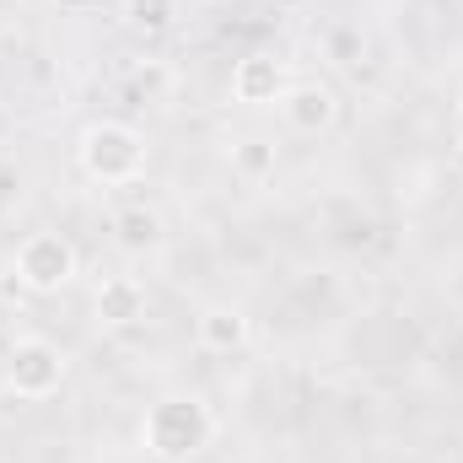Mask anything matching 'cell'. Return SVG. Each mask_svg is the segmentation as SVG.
Instances as JSON below:
<instances>
[{
    "mask_svg": "<svg viewBox=\"0 0 463 463\" xmlns=\"http://www.w3.org/2000/svg\"><path fill=\"white\" fill-rule=\"evenodd\" d=\"M211 437H216V415L194 393L156 399L146 410V420H140V442H146V453L156 463H189Z\"/></svg>",
    "mask_w": 463,
    "mask_h": 463,
    "instance_id": "1",
    "label": "cell"
},
{
    "mask_svg": "<svg viewBox=\"0 0 463 463\" xmlns=\"http://www.w3.org/2000/svg\"><path fill=\"white\" fill-rule=\"evenodd\" d=\"M81 173L92 184H135L146 173V135L124 118H103L81 135Z\"/></svg>",
    "mask_w": 463,
    "mask_h": 463,
    "instance_id": "2",
    "label": "cell"
},
{
    "mask_svg": "<svg viewBox=\"0 0 463 463\" xmlns=\"http://www.w3.org/2000/svg\"><path fill=\"white\" fill-rule=\"evenodd\" d=\"M60 383H65V350L49 345V340H16L11 355H5V388L16 393V399H54L60 393Z\"/></svg>",
    "mask_w": 463,
    "mask_h": 463,
    "instance_id": "3",
    "label": "cell"
},
{
    "mask_svg": "<svg viewBox=\"0 0 463 463\" xmlns=\"http://www.w3.org/2000/svg\"><path fill=\"white\" fill-rule=\"evenodd\" d=\"M71 275H76V248H71L60 232H33V237L16 248V280H22L27 291L49 297V291H60V286H71Z\"/></svg>",
    "mask_w": 463,
    "mask_h": 463,
    "instance_id": "4",
    "label": "cell"
},
{
    "mask_svg": "<svg viewBox=\"0 0 463 463\" xmlns=\"http://www.w3.org/2000/svg\"><path fill=\"white\" fill-rule=\"evenodd\" d=\"M280 118L297 135H318V129H329L340 118V98L329 87H318V81H291L286 98H280Z\"/></svg>",
    "mask_w": 463,
    "mask_h": 463,
    "instance_id": "5",
    "label": "cell"
},
{
    "mask_svg": "<svg viewBox=\"0 0 463 463\" xmlns=\"http://www.w3.org/2000/svg\"><path fill=\"white\" fill-rule=\"evenodd\" d=\"M286 65L275 60V54H248V60H237V71H232V98L237 103H280L286 98Z\"/></svg>",
    "mask_w": 463,
    "mask_h": 463,
    "instance_id": "6",
    "label": "cell"
},
{
    "mask_svg": "<svg viewBox=\"0 0 463 463\" xmlns=\"http://www.w3.org/2000/svg\"><path fill=\"white\" fill-rule=\"evenodd\" d=\"M146 313V286L135 280V275H109L103 286H98V318L103 324H135Z\"/></svg>",
    "mask_w": 463,
    "mask_h": 463,
    "instance_id": "7",
    "label": "cell"
},
{
    "mask_svg": "<svg viewBox=\"0 0 463 463\" xmlns=\"http://www.w3.org/2000/svg\"><path fill=\"white\" fill-rule=\"evenodd\" d=\"M194 329H200V345H205V350H222V355L248 340V318H242L237 307H205Z\"/></svg>",
    "mask_w": 463,
    "mask_h": 463,
    "instance_id": "8",
    "label": "cell"
},
{
    "mask_svg": "<svg viewBox=\"0 0 463 463\" xmlns=\"http://www.w3.org/2000/svg\"><path fill=\"white\" fill-rule=\"evenodd\" d=\"M114 232L124 248H151L156 237H162V216L156 211H146V205H124L114 216Z\"/></svg>",
    "mask_w": 463,
    "mask_h": 463,
    "instance_id": "9",
    "label": "cell"
},
{
    "mask_svg": "<svg viewBox=\"0 0 463 463\" xmlns=\"http://www.w3.org/2000/svg\"><path fill=\"white\" fill-rule=\"evenodd\" d=\"M232 167L259 184V178L275 173V146H264V140H237V146H232Z\"/></svg>",
    "mask_w": 463,
    "mask_h": 463,
    "instance_id": "10",
    "label": "cell"
},
{
    "mask_svg": "<svg viewBox=\"0 0 463 463\" xmlns=\"http://www.w3.org/2000/svg\"><path fill=\"white\" fill-rule=\"evenodd\" d=\"M124 16L146 33H162L173 16H178V0H124Z\"/></svg>",
    "mask_w": 463,
    "mask_h": 463,
    "instance_id": "11",
    "label": "cell"
},
{
    "mask_svg": "<svg viewBox=\"0 0 463 463\" xmlns=\"http://www.w3.org/2000/svg\"><path fill=\"white\" fill-rule=\"evenodd\" d=\"M458 140H463V103H458Z\"/></svg>",
    "mask_w": 463,
    "mask_h": 463,
    "instance_id": "12",
    "label": "cell"
}]
</instances>
